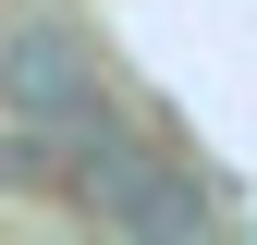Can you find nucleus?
I'll use <instances>...</instances> for the list:
<instances>
[{"label":"nucleus","mask_w":257,"mask_h":245,"mask_svg":"<svg viewBox=\"0 0 257 245\" xmlns=\"http://www.w3.org/2000/svg\"><path fill=\"white\" fill-rule=\"evenodd\" d=\"M110 98V61L74 13H0V122H74Z\"/></svg>","instance_id":"obj_1"},{"label":"nucleus","mask_w":257,"mask_h":245,"mask_svg":"<svg viewBox=\"0 0 257 245\" xmlns=\"http://www.w3.org/2000/svg\"><path fill=\"white\" fill-rule=\"evenodd\" d=\"M0 196H61V122H0Z\"/></svg>","instance_id":"obj_2"}]
</instances>
